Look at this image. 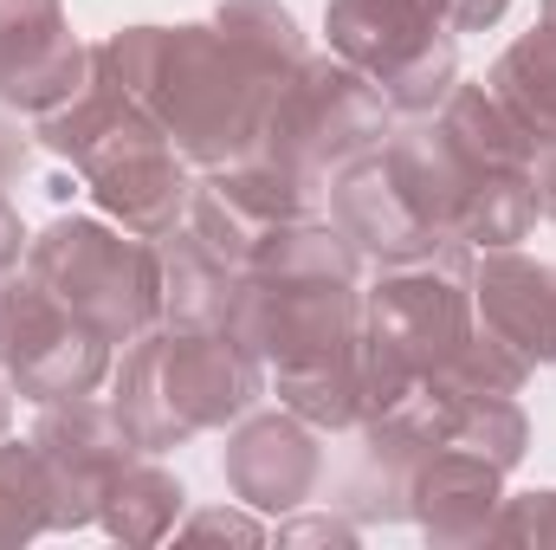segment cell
Segmentation results:
<instances>
[{"label":"cell","mask_w":556,"mask_h":550,"mask_svg":"<svg viewBox=\"0 0 556 550\" xmlns=\"http://www.w3.org/2000/svg\"><path fill=\"white\" fill-rule=\"evenodd\" d=\"M382 168L389 182L402 188V201L415 208L420 221L446 240H459V208H466V188H472V168L459 162V149L446 142V130L433 117H408L402 130L382 137Z\"/></svg>","instance_id":"obj_17"},{"label":"cell","mask_w":556,"mask_h":550,"mask_svg":"<svg viewBox=\"0 0 556 550\" xmlns=\"http://www.w3.org/2000/svg\"><path fill=\"white\" fill-rule=\"evenodd\" d=\"M91 72V46L72 33L65 0H0V104L46 117Z\"/></svg>","instance_id":"obj_11"},{"label":"cell","mask_w":556,"mask_h":550,"mask_svg":"<svg viewBox=\"0 0 556 550\" xmlns=\"http://www.w3.org/2000/svg\"><path fill=\"white\" fill-rule=\"evenodd\" d=\"M85 188H91V201H98L104 221L130 227L142 240L175 234L188 221V201H194L188 155L168 137H155V142H142V149H130V155H117V162H104V168H91Z\"/></svg>","instance_id":"obj_16"},{"label":"cell","mask_w":556,"mask_h":550,"mask_svg":"<svg viewBox=\"0 0 556 550\" xmlns=\"http://www.w3.org/2000/svg\"><path fill=\"white\" fill-rule=\"evenodd\" d=\"M317 214V182L291 175L273 155H240L227 168H207L194 182V201H188V227L227 260V266H253L260 240L273 227H291V221H311Z\"/></svg>","instance_id":"obj_10"},{"label":"cell","mask_w":556,"mask_h":550,"mask_svg":"<svg viewBox=\"0 0 556 550\" xmlns=\"http://www.w3.org/2000/svg\"><path fill=\"white\" fill-rule=\"evenodd\" d=\"M175 532H181V538H233V545H266V538H273L266 518H253V505H247V512H227V505H214V512H181Z\"/></svg>","instance_id":"obj_29"},{"label":"cell","mask_w":556,"mask_h":550,"mask_svg":"<svg viewBox=\"0 0 556 550\" xmlns=\"http://www.w3.org/2000/svg\"><path fill=\"white\" fill-rule=\"evenodd\" d=\"M544 20H556V0H544Z\"/></svg>","instance_id":"obj_36"},{"label":"cell","mask_w":556,"mask_h":550,"mask_svg":"<svg viewBox=\"0 0 556 550\" xmlns=\"http://www.w3.org/2000/svg\"><path fill=\"white\" fill-rule=\"evenodd\" d=\"M155 260H162V324L227 330V311L240 298V266H227L188 221L155 240Z\"/></svg>","instance_id":"obj_18"},{"label":"cell","mask_w":556,"mask_h":550,"mask_svg":"<svg viewBox=\"0 0 556 550\" xmlns=\"http://www.w3.org/2000/svg\"><path fill=\"white\" fill-rule=\"evenodd\" d=\"M111 72L130 85L142 111L162 124V137L188 155V168H227L253 155L266 137V85L207 20L188 26H124L104 39Z\"/></svg>","instance_id":"obj_1"},{"label":"cell","mask_w":556,"mask_h":550,"mask_svg":"<svg viewBox=\"0 0 556 550\" xmlns=\"http://www.w3.org/2000/svg\"><path fill=\"white\" fill-rule=\"evenodd\" d=\"M52 532V479L33 440H0V545H33Z\"/></svg>","instance_id":"obj_26"},{"label":"cell","mask_w":556,"mask_h":550,"mask_svg":"<svg viewBox=\"0 0 556 550\" xmlns=\"http://www.w3.org/2000/svg\"><path fill=\"white\" fill-rule=\"evenodd\" d=\"M227 330L240 350H253L266 363V376L337 363L363 337V291L350 278L247 273L233 311H227Z\"/></svg>","instance_id":"obj_7"},{"label":"cell","mask_w":556,"mask_h":550,"mask_svg":"<svg viewBox=\"0 0 556 550\" xmlns=\"http://www.w3.org/2000/svg\"><path fill=\"white\" fill-rule=\"evenodd\" d=\"M33 447H39L46 479H52V532L98 525L111 479L142 453L137 434L124 427V414L111 409V402H98V396L46 402L39 427H33Z\"/></svg>","instance_id":"obj_9"},{"label":"cell","mask_w":556,"mask_h":550,"mask_svg":"<svg viewBox=\"0 0 556 550\" xmlns=\"http://www.w3.org/2000/svg\"><path fill=\"white\" fill-rule=\"evenodd\" d=\"M26 168H33V142L20 137V124L0 117V188H13Z\"/></svg>","instance_id":"obj_32"},{"label":"cell","mask_w":556,"mask_h":550,"mask_svg":"<svg viewBox=\"0 0 556 550\" xmlns=\"http://www.w3.org/2000/svg\"><path fill=\"white\" fill-rule=\"evenodd\" d=\"M214 26H220V39H227L266 85H285V78L311 59V46H304L291 7H278V0H227V7L214 13Z\"/></svg>","instance_id":"obj_22"},{"label":"cell","mask_w":556,"mask_h":550,"mask_svg":"<svg viewBox=\"0 0 556 550\" xmlns=\"http://www.w3.org/2000/svg\"><path fill=\"white\" fill-rule=\"evenodd\" d=\"M492 538L505 545H556V492H505Z\"/></svg>","instance_id":"obj_28"},{"label":"cell","mask_w":556,"mask_h":550,"mask_svg":"<svg viewBox=\"0 0 556 550\" xmlns=\"http://www.w3.org/2000/svg\"><path fill=\"white\" fill-rule=\"evenodd\" d=\"M472 311L492 324L531 370L556 363V266L518 247L472 253Z\"/></svg>","instance_id":"obj_15"},{"label":"cell","mask_w":556,"mask_h":550,"mask_svg":"<svg viewBox=\"0 0 556 550\" xmlns=\"http://www.w3.org/2000/svg\"><path fill=\"white\" fill-rule=\"evenodd\" d=\"M511 13V0H446V26L453 33H485Z\"/></svg>","instance_id":"obj_31"},{"label":"cell","mask_w":556,"mask_h":550,"mask_svg":"<svg viewBox=\"0 0 556 550\" xmlns=\"http://www.w3.org/2000/svg\"><path fill=\"white\" fill-rule=\"evenodd\" d=\"M472 324L479 311H472V247L466 240L440 247L433 260L382 266L376 285L363 291V343L420 383L466 343Z\"/></svg>","instance_id":"obj_6"},{"label":"cell","mask_w":556,"mask_h":550,"mask_svg":"<svg viewBox=\"0 0 556 550\" xmlns=\"http://www.w3.org/2000/svg\"><path fill=\"white\" fill-rule=\"evenodd\" d=\"M181 512H188L181 479H175L168 466H155L149 453H137V460L111 479L98 525H104L117 545H162V538L181 525Z\"/></svg>","instance_id":"obj_21"},{"label":"cell","mask_w":556,"mask_h":550,"mask_svg":"<svg viewBox=\"0 0 556 550\" xmlns=\"http://www.w3.org/2000/svg\"><path fill=\"white\" fill-rule=\"evenodd\" d=\"M485 91L505 104V117L531 137L538 155L556 149V20H538L492 59Z\"/></svg>","instance_id":"obj_19"},{"label":"cell","mask_w":556,"mask_h":550,"mask_svg":"<svg viewBox=\"0 0 556 550\" xmlns=\"http://www.w3.org/2000/svg\"><path fill=\"white\" fill-rule=\"evenodd\" d=\"M330 52L382 85L395 117H433L459 85V33L446 0H330Z\"/></svg>","instance_id":"obj_4"},{"label":"cell","mask_w":556,"mask_h":550,"mask_svg":"<svg viewBox=\"0 0 556 550\" xmlns=\"http://www.w3.org/2000/svg\"><path fill=\"white\" fill-rule=\"evenodd\" d=\"M220 473H227V492L266 518L298 512L317 479H324V447H317V427L298 421L291 409H253L227 427V453H220Z\"/></svg>","instance_id":"obj_12"},{"label":"cell","mask_w":556,"mask_h":550,"mask_svg":"<svg viewBox=\"0 0 556 550\" xmlns=\"http://www.w3.org/2000/svg\"><path fill=\"white\" fill-rule=\"evenodd\" d=\"M278 545H356V525L350 518H291V525H278L273 532Z\"/></svg>","instance_id":"obj_30"},{"label":"cell","mask_w":556,"mask_h":550,"mask_svg":"<svg viewBox=\"0 0 556 550\" xmlns=\"http://www.w3.org/2000/svg\"><path fill=\"white\" fill-rule=\"evenodd\" d=\"M531 227H538V188H531V168H511V175H472L466 208H459V240H466L472 253H485V247H518Z\"/></svg>","instance_id":"obj_24"},{"label":"cell","mask_w":556,"mask_h":550,"mask_svg":"<svg viewBox=\"0 0 556 550\" xmlns=\"http://www.w3.org/2000/svg\"><path fill=\"white\" fill-rule=\"evenodd\" d=\"M7 427H13V383L0 376V440H7Z\"/></svg>","instance_id":"obj_35"},{"label":"cell","mask_w":556,"mask_h":550,"mask_svg":"<svg viewBox=\"0 0 556 550\" xmlns=\"http://www.w3.org/2000/svg\"><path fill=\"white\" fill-rule=\"evenodd\" d=\"M0 376L13 383L20 402L39 409L65 396H91L111 376V343L20 266L0 273Z\"/></svg>","instance_id":"obj_8"},{"label":"cell","mask_w":556,"mask_h":550,"mask_svg":"<svg viewBox=\"0 0 556 550\" xmlns=\"http://www.w3.org/2000/svg\"><path fill=\"white\" fill-rule=\"evenodd\" d=\"M531 188H538V214L556 221V149H544V155L531 162Z\"/></svg>","instance_id":"obj_34"},{"label":"cell","mask_w":556,"mask_h":550,"mask_svg":"<svg viewBox=\"0 0 556 550\" xmlns=\"http://www.w3.org/2000/svg\"><path fill=\"white\" fill-rule=\"evenodd\" d=\"M433 124L446 130V142L459 149V162L472 175H511V168H531L538 162L531 137L505 117V104L485 85H453L446 104L433 111Z\"/></svg>","instance_id":"obj_20"},{"label":"cell","mask_w":556,"mask_h":550,"mask_svg":"<svg viewBox=\"0 0 556 550\" xmlns=\"http://www.w3.org/2000/svg\"><path fill=\"white\" fill-rule=\"evenodd\" d=\"M330 221L376 266H408V260H433L440 247H453L446 234H433L415 208L402 201V188L389 182V168H382L376 149L330 175Z\"/></svg>","instance_id":"obj_13"},{"label":"cell","mask_w":556,"mask_h":550,"mask_svg":"<svg viewBox=\"0 0 556 550\" xmlns=\"http://www.w3.org/2000/svg\"><path fill=\"white\" fill-rule=\"evenodd\" d=\"M498 505H505V473L466 447H433L408 473V518L446 550L492 545Z\"/></svg>","instance_id":"obj_14"},{"label":"cell","mask_w":556,"mask_h":550,"mask_svg":"<svg viewBox=\"0 0 556 550\" xmlns=\"http://www.w3.org/2000/svg\"><path fill=\"white\" fill-rule=\"evenodd\" d=\"M26 273L39 278L72 317H85L111 350L137 343L142 330L162 324V260L155 240L104 214H59L26 240Z\"/></svg>","instance_id":"obj_3"},{"label":"cell","mask_w":556,"mask_h":550,"mask_svg":"<svg viewBox=\"0 0 556 550\" xmlns=\"http://www.w3.org/2000/svg\"><path fill=\"white\" fill-rule=\"evenodd\" d=\"M453 396V389H446ZM446 447H466L479 460H492L498 473H511L531 447V421L518 409V396H453V427Z\"/></svg>","instance_id":"obj_25"},{"label":"cell","mask_w":556,"mask_h":550,"mask_svg":"<svg viewBox=\"0 0 556 550\" xmlns=\"http://www.w3.org/2000/svg\"><path fill=\"white\" fill-rule=\"evenodd\" d=\"M278 409L311 421L317 434H356L363 427V376H356V350L337 363H311V370H278L273 376Z\"/></svg>","instance_id":"obj_23"},{"label":"cell","mask_w":556,"mask_h":550,"mask_svg":"<svg viewBox=\"0 0 556 550\" xmlns=\"http://www.w3.org/2000/svg\"><path fill=\"white\" fill-rule=\"evenodd\" d=\"M433 383L453 389V396H518V389L531 383V363H525L492 324H472L466 343L433 370Z\"/></svg>","instance_id":"obj_27"},{"label":"cell","mask_w":556,"mask_h":550,"mask_svg":"<svg viewBox=\"0 0 556 550\" xmlns=\"http://www.w3.org/2000/svg\"><path fill=\"white\" fill-rule=\"evenodd\" d=\"M266 363L233 343V330H188L155 324L137 343H124V363L111 370V409L137 434L142 453L188 447L194 434L233 427L260 409Z\"/></svg>","instance_id":"obj_2"},{"label":"cell","mask_w":556,"mask_h":550,"mask_svg":"<svg viewBox=\"0 0 556 550\" xmlns=\"http://www.w3.org/2000/svg\"><path fill=\"white\" fill-rule=\"evenodd\" d=\"M389 130H395V111H389L382 85L330 52V59H304L273 91L266 137H260L253 155H273L291 175L324 188L337 168H350L356 155L382 149Z\"/></svg>","instance_id":"obj_5"},{"label":"cell","mask_w":556,"mask_h":550,"mask_svg":"<svg viewBox=\"0 0 556 550\" xmlns=\"http://www.w3.org/2000/svg\"><path fill=\"white\" fill-rule=\"evenodd\" d=\"M20 260H26V227H20V208L0 188V273H13Z\"/></svg>","instance_id":"obj_33"}]
</instances>
